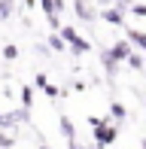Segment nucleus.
Here are the masks:
<instances>
[{
  "label": "nucleus",
  "instance_id": "f257e3e1",
  "mask_svg": "<svg viewBox=\"0 0 146 149\" xmlns=\"http://www.w3.org/2000/svg\"><path fill=\"white\" fill-rule=\"evenodd\" d=\"M116 140H119V131H116V125H107V122L95 125V143H97V146H113Z\"/></svg>",
  "mask_w": 146,
  "mask_h": 149
},
{
  "label": "nucleus",
  "instance_id": "f03ea898",
  "mask_svg": "<svg viewBox=\"0 0 146 149\" xmlns=\"http://www.w3.org/2000/svg\"><path fill=\"white\" fill-rule=\"evenodd\" d=\"M61 37L73 46V52H76V55H82V52H88V49H91V43H88V40H82L73 28H61Z\"/></svg>",
  "mask_w": 146,
  "mask_h": 149
},
{
  "label": "nucleus",
  "instance_id": "7ed1b4c3",
  "mask_svg": "<svg viewBox=\"0 0 146 149\" xmlns=\"http://www.w3.org/2000/svg\"><path fill=\"white\" fill-rule=\"evenodd\" d=\"M73 6H76V15L79 18H82V22H95V18H97V12H95V6H91L88 3V0H73Z\"/></svg>",
  "mask_w": 146,
  "mask_h": 149
},
{
  "label": "nucleus",
  "instance_id": "20e7f679",
  "mask_svg": "<svg viewBox=\"0 0 146 149\" xmlns=\"http://www.w3.org/2000/svg\"><path fill=\"white\" fill-rule=\"evenodd\" d=\"M116 6H119V3H116ZM116 6H110V9H104V12H101L104 22H110V24H122V12H119Z\"/></svg>",
  "mask_w": 146,
  "mask_h": 149
},
{
  "label": "nucleus",
  "instance_id": "39448f33",
  "mask_svg": "<svg viewBox=\"0 0 146 149\" xmlns=\"http://www.w3.org/2000/svg\"><path fill=\"white\" fill-rule=\"evenodd\" d=\"M110 52H113V58H116V61H122V58L128 61V55H131V49H128V43H116V46H113Z\"/></svg>",
  "mask_w": 146,
  "mask_h": 149
},
{
  "label": "nucleus",
  "instance_id": "423d86ee",
  "mask_svg": "<svg viewBox=\"0 0 146 149\" xmlns=\"http://www.w3.org/2000/svg\"><path fill=\"white\" fill-rule=\"evenodd\" d=\"M61 131H64V137H67V143H73V134H76V128H73V122L67 116H61Z\"/></svg>",
  "mask_w": 146,
  "mask_h": 149
},
{
  "label": "nucleus",
  "instance_id": "0eeeda50",
  "mask_svg": "<svg viewBox=\"0 0 146 149\" xmlns=\"http://www.w3.org/2000/svg\"><path fill=\"white\" fill-rule=\"evenodd\" d=\"M128 40H131V43H137L140 49H146V33H143V31H128Z\"/></svg>",
  "mask_w": 146,
  "mask_h": 149
},
{
  "label": "nucleus",
  "instance_id": "6e6552de",
  "mask_svg": "<svg viewBox=\"0 0 146 149\" xmlns=\"http://www.w3.org/2000/svg\"><path fill=\"white\" fill-rule=\"evenodd\" d=\"M64 43H67V40H64L61 33H52V37H49V46H52L55 52H61V49H64Z\"/></svg>",
  "mask_w": 146,
  "mask_h": 149
},
{
  "label": "nucleus",
  "instance_id": "1a4fd4ad",
  "mask_svg": "<svg viewBox=\"0 0 146 149\" xmlns=\"http://www.w3.org/2000/svg\"><path fill=\"white\" fill-rule=\"evenodd\" d=\"M104 67H107V76H113V70H116V58H113V52H104Z\"/></svg>",
  "mask_w": 146,
  "mask_h": 149
},
{
  "label": "nucleus",
  "instance_id": "9d476101",
  "mask_svg": "<svg viewBox=\"0 0 146 149\" xmlns=\"http://www.w3.org/2000/svg\"><path fill=\"white\" fill-rule=\"evenodd\" d=\"M12 12V0H0V22H6Z\"/></svg>",
  "mask_w": 146,
  "mask_h": 149
},
{
  "label": "nucleus",
  "instance_id": "9b49d317",
  "mask_svg": "<svg viewBox=\"0 0 146 149\" xmlns=\"http://www.w3.org/2000/svg\"><path fill=\"white\" fill-rule=\"evenodd\" d=\"M128 64L134 67V70H140V67H146V58H140V55H128Z\"/></svg>",
  "mask_w": 146,
  "mask_h": 149
},
{
  "label": "nucleus",
  "instance_id": "f8f14e48",
  "mask_svg": "<svg viewBox=\"0 0 146 149\" xmlns=\"http://www.w3.org/2000/svg\"><path fill=\"white\" fill-rule=\"evenodd\" d=\"M110 116H113V119H125V107H122V104H113V107H110Z\"/></svg>",
  "mask_w": 146,
  "mask_h": 149
},
{
  "label": "nucleus",
  "instance_id": "ddd939ff",
  "mask_svg": "<svg viewBox=\"0 0 146 149\" xmlns=\"http://www.w3.org/2000/svg\"><path fill=\"white\" fill-rule=\"evenodd\" d=\"M15 55H18V49H15V46H6V49H3V58H6V61H12Z\"/></svg>",
  "mask_w": 146,
  "mask_h": 149
},
{
  "label": "nucleus",
  "instance_id": "4468645a",
  "mask_svg": "<svg viewBox=\"0 0 146 149\" xmlns=\"http://www.w3.org/2000/svg\"><path fill=\"white\" fill-rule=\"evenodd\" d=\"M43 91H46V94H49V97H58V94H61V91H58V88H55V85H49V82H46V85H43Z\"/></svg>",
  "mask_w": 146,
  "mask_h": 149
},
{
  "label": "nucleus",
  "instance_id": "2eb2a0df",
  "mask_svg": "<svg viewBox=\"0 0 146 149\" xmlns=\"http://www.w3.org/2000/svg\"><path fill=\"white\" fill-rule=\"evenodd\" d=\"M131 12H134V15H146V3H134Z\"/></svg>",
  "mask_w": 146,
  "mask_h": 149
},
{
  "label": "nucleus",
  "instance_id": "dca6fc26",
  "mask_svg": "<svg viewBox=\"0 0 146 149\" xmlns=\"http://www.w3.org/2000/svg\"><path fill=\"white\" fill-rule=\"evenodd\" d=\"M22 104H24V107H31V88H28V85L22 88Z\"/></svg>",
  "mask_w": 146,
  "mask_h": 149
},
{
  "label": "nucleus",
  "instance_id": "f3484780",
  "mask_svg": "<svg viewBox=\"0 0 146 149\" xmlns=\"http://www.w3.org/2000/svg\"><path fill=\"white\" fill-rule=\"evenodd\" d=\"M0 146H12V137H6V134H0Z\"/></svg>",
  "mask_w": 146,
  "mask_h": 149
},
{
  "label": "nucleus",
  "instance_id": "a211bd4d",
  "mask_svg": "<svg viewBox=\"0 0 146 149\" xmlns=\"http://www.w3.org/2000/svg\"><path fill=\"white\" fill-rule=\"evenodd\" d=\"M104 3H119V6H128L131 0H104Z\"/></svg>",
  "mask_w": 146,
  "mask_h": 149
},
{
  "label": "nucleus",
  "instance_id": "6ab92c4d",
  "mask_svg": "<svg viewBox=\"0 0 146 149\" xmlns=\"http://www.w3.org/2000/svg\"><path fill=\"white\" fill-rule=\"evenodd\" d=\"M140 146H143V149H146V140H143V143H140Z\"/></svg>",
  "mask_w": 146,
  "mask_h": 149
},
{
  "label": "nucleus",
  "instance_id": "aec40b11",
  "mask_svg": "<svg viewBox=\"0 0 146 149\" xmlns=\"http://www.w3.org/2000/svg\"><path fill=\"white\" fill-rule=\"evenodd\" d=\"M143 58H146V49H143Z\"/></svg>",
  "mask_w": 146,
  "mask_h": 149
}]
</instances>
